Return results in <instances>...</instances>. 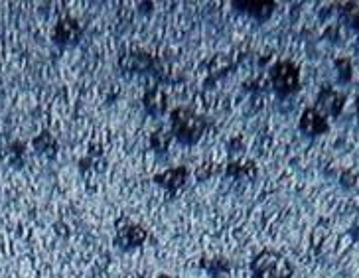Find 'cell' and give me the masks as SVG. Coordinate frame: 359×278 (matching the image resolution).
Masks as SVG:
<instances>
[{"mask_svg": "<svg viewBox=\"0 0 359 278\" xmlns=\"http://www.w3.org/2000/svg\"><path fill=\"white\" fill-rule=\"evenodd\" d=\"M170 126H172L174 139L180 140L186 146H192L202 139V135L207 128V121L202 115H198L189 108H174Z\"/></svg>", "mask_w": 359, "mask_h": 278, "instance_id": "obj_1", "label": "cell"}, {"mask_svg": "<svg viewBox=\"0 0 359 278\" xmlns=\"http://www.w3.org/2000/svg\"><path fill=\"white\" fill-rule=\"evenodd\" d=\"M292 273V264L277 251H263L251 261L253 278H290Z\"/></svg>", "mask_w": 359, "mask_h": 278, "instance_id": "obj_2", "label": "cell"}, {"mask_svg": "<svg viewBox=\"0 0 359 278\" xmlns=\"http://www.w3.org/2000/svg\"><path fill=\"white\" fill-rule=\"evenodd\" d=\"M273 85L279 95L297 93L300 87V71L292 62H281L273 67Z\"/></svg>", "mask_w": 359, "mask_h": 278, "instance_id": "obj_3", "label": "cell"}, {"mask_svg": "<svg viewBox=\"0 0 359 278\" xmlns=\"http://www.w3.org/2000/svg\"><path fill=\"white\" fill-rule=\"evenodd\" d=\"M146 237H148V231L142 229L141 225H137V223H132L128 219H121L119 225H117L115 243L123 251H130V248L141 247L142 243L146 241Z\"/></svg>", "mask_w": 359, "mask_h": 278, "instance_id": "obj_4", "label": "cell"}, {"mask_svg": "<svg viewBox=\"0 0 359 278\" xmlns=\"http://www.w3.org/2000/svg\"><path fill=\"white\" fill-rule=\"evenodd\" d=\"M344 101L345 97L342 93L334 91V89L326 87V89H322L320 95H318V105L314 108H316L318 113H322L326 119H328V117H338V115L342 113Z\"/></svg>", "mask_w": 359, "mask_h": 278, "instance_id": "obj_5", "label": "cell"}, {"mask_svg": "<svg viewBox=\"0 0 359 278\" xmlns=\"http://www.w3.org/2000/svg\"><path fill=\"white\" fill-rule=\"evenodd\" d=\"M300 130L308 137H320L328 132V119L316 108H306L300 117Z\"/></svg>", "mask_w": 359, "mask_h": 278, "instance_id": "obj_6", "label": "cell"}, {"mask_svg": "<svg viewBox=\"0 0 359 278\" xmlns=\"http://www.w3.org/2000/svg\"><path fill=\"white\" fill-rule=\"evenodd\" d=\"M233 6H237L241 12L253 16L259 22H265L270 18V14L275 12L277 4L275 2H263V0H245V2H233Z\"/></svg>", "mask_w": 359, "mask_h": 278, "instance_id": "obj_7", "label": "cell"}, {"mask_svg": "<svg viewBox=\"0 0 359 278\" xmlns=\"http://www.w3.org/2000/svg\"><path fill=\"white\" fill-rule=\"evenodd\" d=\"M154 182L158 185H162L164 189H168V194L174 196L182 185L187 182V170L186 168H172V170H166L164 174H158L154 178Z\"/></svg>", "mask_w": 359, "mask_h": 278, "instance_id": "obj_8", "label": "cell"}, {"mask_svg": "<svg viewBox=\"0 0 359 278\" xmlns=\"http://www.w3.org/2000/svg\"><path fill=\"white\" fill-rule=\"evenodd\" d=\"M81 36V28L79 24L73 20V18H65L62 20L58 26H56V32H54V38L60 46H69V44H76Z\"/></svg>", "mask_w": 359, "mask_h": 278, "instance_id": "obj_9", "label": "cell"}, {"mask_svg": "<svg viewBox=\"0 0 359 278\" xmlns=\"http://www.w3.org/2000/svg\"><path fill=\"white\" fill-rule=\"evenodd\" d=\"M144 108L150 117H160L166 111V95L160 87H152L144 95Z\"/></svg>", "mask_w": 359, "mask_h": 278, "instance_id": "obj_10", "label": "cell"}, {"mask_svg": "<svg viewBox=\"0 0 359 278\" xmlns=\"http://www.w3.org/2000/svg\"><path fill=\"white\" fill-rule=\"evenodd\" d=\"M227 176L237 180V182H241V180H255L257 170H255V164L253 162H247V164H229L227 166Z\"/></svg>", "mask_w": 359, "mask_h": 278, "instance_id": "obj_11", "label": "cell"}, {"mask_svg": "<svg viewBox=\"0 0 359 278\" xmlns=\"http://www.w3.org/2000/svg\"><path fill=\"white\" fill-rule=\"evenodd\" d=\"M125 58L130 60V65L123 67L125 71H148V67H150V58L144 56V54H130Z\"/></svg>", "mask_w": 359, "mask_h": 278, "instance_id": "obj_12", "label": "cell"}, {"mask_svg": "<svg viewBox=\"0 0 359 278\" xmlns=\"http://www.w3.org/2000/svg\"><path fill=\"white\" fill-rule=\"evenodd\" d=\"M152 148L157 150V152H166V148H168V142H170V135L168 132H162V130H157L154 135H152Z\"/></svg>", "mask_w": 359, "mask_h": 278, "instance_id": "obj_13", "label": "cell"}, {"mask_svg": "<svg viewBox=\"0 0 359 278\" xmlns=\"http://www.w3.org/2000/svg\"><path fill=\"white\" fill-rule=\"evenodd\" d=\"M351 22H354V26H356V28H358V30H359V10H358V12H356V14H354V18H351Z\"/></svg>", "mask_w": 359, "mask_h": 278, "instance_id": "obj_14", "label": "cell"}, {"mask_svg": "<svg viewBox=\"0 0 359 278\" xmlns=\"http://www.w3.org/2000/svg\"><path fill=\"white\" fill-rule=\"evenodd\" d=\"M158 278H172V277H168V275H160Z\"/></svg>", "mask_w": 359, "mask_h": 278, "instance_id": "obj_15", "label": "cell"}, {"mask_svg": "<svg viewBox=\"0 0 359 278\" xmlns=\"http://www.w3.org/2000/svg\"><path fill=\"white\" fill-rule=\"evenodd\" d=\"M358 117H359V101H358Z\"/></svg>", "mask_w": 359, "mask_h": 278, "instance_id": "obj_16", "label": "cell"}]
</instances>
